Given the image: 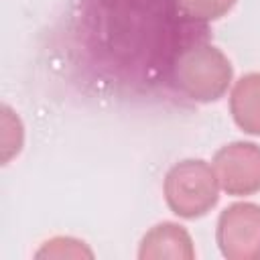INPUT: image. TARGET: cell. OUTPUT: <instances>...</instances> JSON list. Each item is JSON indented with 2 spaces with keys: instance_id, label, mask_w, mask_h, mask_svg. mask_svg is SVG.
Instances as JSON below:
<instances>
[{
  "instance_id": "obj_1",
  "label": "cell",
  "mask_w": 260,
  "mask_h": 260,
  "mask_svg": "<svg viewBox=\"0 0 260 260\" xmlns=\"http://www.w3.org/2000/svg\"><path fill=\"white\" fill-rule=\"evenodd\" d=\"M232 75L230 59L207 43L185 49L175 63V85L195 102L219 100L228 91Z\"/></svg>"
},
{
  "instance_id": "obj_2",
  "label": "cell",
  "mask_w": 260,
  "mask_h": 260,
  "mask_svg": "<svg viewBox=\"0 0 260 260\" xmlns=\"http://www.w3.org/2000/svg\"><path fill=\"white\" fill-rule=\"evenodd\" d=\"M165 199L179 217L195 219L205 215L219 199V181L213 167L201 158L173 165L165 177Z\"/></svg>"
},
{
  "instance_id": "obj_3",
  "label": "cell",
  "mask_w": 260,
  "mask_h": 260,
  "mask_svg": "<svg viewBox=\"0 0 260 260\" xmlns=\"http://www.w3.org/2000/svg\"><path fill=\"white\" fill-rule=\"evenodd\" d=\"M215 238L228 260H260V205L234 203L223 209Z\"/></svg>"
},
{
  "instance_id": "obj_4",
  "label": "cell",
  "mask_w": 260,
  "mask_h": 260,
  "mask_svg": "<svg viewBox=\"0 0 260 260\" xmlns=\"http://www.w3.org/2000/svg\"><path fill=\"white\" fill-rule=\"evenodd\" d=\"M213 171L228 195H252L260 191V146L232 142L213 156Z\"/></svg>"
},
{
  "instance_id": "obj_5",
  "label": "cell",
  "mask_w": 260,
  "mask_h": 260,
  "mask_svg": "<svg viewBox=\"0 0 260 260\" xmlns=\"http://www.w3.org/2000/svg\"><path fill=\"white\" fill-rule=\"evenodd\" d=\"M193 242L191 236L177 223L165 221L154 225L140 242L138 258H193Z\"/></svg>"
},
{
  "instance_id": "obj_6",
  "label": "cell",
  "mask_w": 260,
  "mask_h": 260,
  "mask_svg": "<svg viewBox=\"0 0 260 260\" xmlns=\"http://www.w3.org/2000/svg\"><path fill=\"white\" fill-rule=\"evenodd\" d=\"M234 122L248 134L260 136V73L240 77L230 95Z\"/></svg>"
},
{
  "instance_id": "obj_7",
  "label": "cell",
  "mask_w": 260,
  "mask_h": 260,
  "mask_svg": "<svg viewBox=\"0 0 260 260\" xmlns=\"http://www.w3.org/2000/svg\"><path fill=\"white\" fill-rule=\"evenodd\" d=\"M236 0H179L181 10L193 20H215L232 10Z\"/></svg>"
},
{
  "instance_id": "obj_8",
  "label": "cell",
  "mask_w": 260,
  "mask_h": 260,
  "mask_svg": "<svg viewBox=\"0 0 260 260\" xmlns=\"http://www.w3.org/2000/svg\"><path fill=\"white\" fill-rule=\"evenodd\" d=\"M37 256L39 258L41 256H57V258H63V256H87V258H91V252L79 240H73V238H55L51 242H45L43 250H39Z\"/></svg>"
}]
</instances>
